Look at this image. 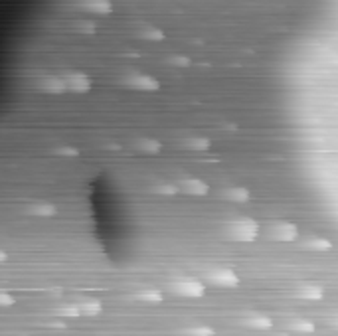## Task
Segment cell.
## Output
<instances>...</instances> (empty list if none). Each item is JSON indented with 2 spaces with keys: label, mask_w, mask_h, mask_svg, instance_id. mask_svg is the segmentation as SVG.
Here are the masks:
<instances>
[{
  "label": "cell",
  "mask_w": 338,
  "mask_h": 336,
  "mask_svg": "<svg viewBox=\"0 0 338 336\" xmlns=\"http://www.w3.org/2000/svg\"><path fill=\"white\" fill-rule=\"evenodd\" d=\"M231 237L235 241H241V243H253L259 237V224L251 218L239 220L231 226Z\"/></svg>",
  "instance_id": "obj_1"
},
{
  "label": "cell",
  "mask_w": 338,
  "mask_h": 336,
  "mask_svg": "<svg viewBox=\"0 0 338 336\" xmlns=\"http://www.w3.org/2000/svg\"><path fill=\"white\" fill-rule=\"evenodd\" d=\"M174 291L182 297H188V299H202L206 295V283H202L200 279H180L174 285Z\"/></svg>",
  "instance_id": "obj_2"
},
{
  "label": "cell",
  "mask_w": 338,
  "mask_h": 336,
  "mask_svg": "<svg viewBox=\"0 0 338 336\" xmlns=\"http://www.w3.org/2000/svg\"><path fill=\"white\" fill-rule=\"evenodd\" d=\"M210 279H212L216 285H220V287H228V289H233V287L239 285L237 273H235L233 269H230V267H224V269L213 271L212 275H210Z\"/></svg>",
  "instance_id": "obj_3"
},
{
  "label": "cell",
  "mask_w": 338,
  "mask_h": 336,
  "mask_svg": "<svg viewBox=\"0 0 338 336\" xmlns=\"http://www.w3.org/2000/svg\"><path fill=\"white\" fill-rule=\"evenodd\" d=\"M66 87L73 93H89L91 91V79L85 73H70L66 79Z\"/></svg>",
  "instance_id": "obj_4"
},
{
  "label": "cell",
  "mask_w": 338,
  "mask_h": 336,
  "mask_svg": "<svg viewBox=\"0 0 338 336\" xmlns=\"http://www.w3.org/2000/svg\"><path fill=\"white\" fill-rule=\"evenodd\" d=\"M127 83L133 85L135 89H142V91H159L160 89L159 79H155L152 75H146V73H137V75H133Z\"/></svg>",
  "instance_id": "obj_5"
},
{
  "label": "cell",
  "mask_w": 338,
  "mask_h": 336,
  "mask_svg": "<svg viewBox=\"0 0 338 336\" xmlns=\"http://www.w3.org/2000/svg\"><path fill=\"white\" fill-rule=\"evenodd\" d=\"M182 190L190 196H208L210 194V186H208L204 180H200V178H190V180H186V182L182 184Z\"/></svg>",
  "instance_id": "obj_6"
},
{
  "label": "cell",
  "mask_w": 338,
  "mask_h": 336,
  "mask_svg": "<svg viewBox=\"0 0 338 336\" xmlns=\"http://www.w3.org/2000/svg\"><path fill=\"white\" fill-rule=\"evenodd\" d=\"M182 146L186 150H192V152H208L212 146V141L208 137H192V139H186Z\"/></svg>",
  "instance_id": "obj_7"
},
{
  "label": "cell",
  "mask_w": 338,
  "mask_h": 336,
  "mask_svg": "<svg viewBox=\"0 0 338 336\" xmlns=\"http://www.w3.org/2000/svg\"><path fill=\"white\" fill-rule=\"evenodd\" d=\"M275 237L281 239V241H295V239L299 237V228L293 226V224H287V222H285V224H281V226H277Z\"/></svg>",
  "instance_id": "obj_8"
},
{
  "label": "cell",
  "mask_w": 338,
  "mask_h": 336,
  "mask_svg": "<svg viewBox=\"0 0 338 336\" xmlns=\"http://www.w3.org/2000/svg\"><path fill=\"white\" fill-rule=\"evenodd\" d=\"M87 10L91 12H97V14H109L113 10V4L109 0H83L81 2Z\"/></svg>",
  "instance_id": "obj_9"
},
{
  "label": "cell",
  "mask_w": 338,
  "mask_h": 336,
  "mask_svg": "<svg viewBox=\"0 0 338 336\" xmlns=\"http://www.w3.org/2000/svg\"><path fill=\"white\" fill-rule=\"evenodd\" d=\"M226 196L233 200V202H241V204H245L251 200V192H249V188L245 186H231L230 190L226 192Z\"/></svg>",
  "instance_id": "obj_10"
},
{
  "label": "cell",
  "mask_w": 338,
  "mask_h": 336,
  "mask_svg": "<svg viewBox=\"0 0 338 336\" xmlns=\"http://www.w3.org/2000/svg\"><path fill=\"white\" fill-rule=\"evenodd\" d=\"M249 326L255 328V330H271L273 320L269 319V317H265V315H253L249 319Z\"/></svg>",
  "instance_id": "obj_11"
},
{
  "label": "cell",
  "mask_w": 338,
  "mask_h": 336,
  "mask_svg": "<svg viewBox=\"0 0 338 336\" xmlns=\"http://www.w3.org/2000/svg\"><path fill=\"white\" fill-rule=\"evenodd\" d=\"M137 148H141L142 152H159L160 148H162V144L159 141H155V139H141V141H137Z\"/></svg>",
  "instance_id": "obj_12"
},
{
  "label": "cell",
  "mask_w": 338,
  "mask_h": 336,
  "mask_svg": "<svg viewBox=\"0 0 338 336\" xmlns=\"http://www.w3.org/2000/svg\"><path fill=\"white\" fill-rule=\"evenodd\" d=\"M139 299L144 302H160L164 297H162V293L159 289H144V291L139 293Z\"/></svg>",
  "instance_id": "obj_13"
},
{
  "label": "cell",
  "mask_w": 338,
  "mask_h": 336,
  "mask_svg": "<svg viewBox=\"0 0 338 336\" xmlns=\"http://www.w3.org/2000/svg\"><path fill=\"white\" fill-rule=\"evenodd\" d=\"M79 311H81V315H87V317H95V315H99V313H101V304H99L97 301L83 302V304L79 307Z\"/></svg>",
  "instance_id": "obj_14"
},
{
  "label": "cell",
  "mask_w": 338,
  "mask_h": 336,
  "mask_svg": "<svg viewBox=\"0 0 338 336\" xmlns=\"http://www.w3.org/2000/svg\"><path fill=\"white\" fill-rule=\"evenodd\" d=\"M186 336H216L212 326H192L186 330Z\"/></svg>",
  "instance_id": "obj_15"
},
{
  "label": "cell",
  "mask_w": 338,
  "mask_h": 336,
  "mask_svg": "<svg viewBox=\"0 0 338 336\" xmlns=\"http://www.w3.org/2000/svg\"><path fill=\"white\" fill-rule=\"evenodd\" d=\"M141 38L142 40H155V42H159V40H164V32L160 28H146L144 32H141Z\"/></svg>",
  "instance_id": "obj_16"
},
{
  "label": "cell",
  "mask_w": 338,
  "mask_h": 336,
  "mask_svg": "<svg viewBox=\"0 0 338 336\" xmlns=\"http://www.w3.org/2000/svg\"><path fill=\"white\" fill-rule=\"evenodd\" d=\"M32 212L36 216H53L55 213V206H52V204H40V206L32 208Z\"/></svg>",
  "instance_id": "obj_17"
},
{
  "label": "cell",
  "mask_w": 338,
  "mask_h": 336,
  "mask_svg": "<svg viewBox=\"0 0 338 336\" xmlns=\"http://www.w3.org/2000/svg\"><path fill=\"white\" fill-rule=\"evenodd\" d=\"M14 302L16 301L10 297V293H6V291L0 293V304H2V307H10V304H14Z\"/></svg>",
  "instance_id": "obj_18"
},
{
  "label": "cell",
  "mask_w": 338,
  "mask_h": 336,
  "mask_svg": "<svg viewBox=\"0 0 338 336\" xmlns=\"http://www.w3.org/2000/svg\"><path fill=\"white\" fill-rule=\"evenodd\" d=\"M170 64H174V66H190V59L184 57V55H174V57L170 59Z\"/></svg>",
  "instance_id": "obj_19"
},
{
  "label": "cell",
  "mask_w": 338,
  "mask_h": 336,
  "mask_svg": "<svg viewBox=\"0 0 338 336\" xmlns=\"http://www.w3.org/2000/svg\"><path fill=\"white\" fill-rule=\"evenodd\" d=\"M160 194H176V188L174 186H162V188H159Z\"/></svg>",
  "instance_id": "obj_20"
}]
</instances>
